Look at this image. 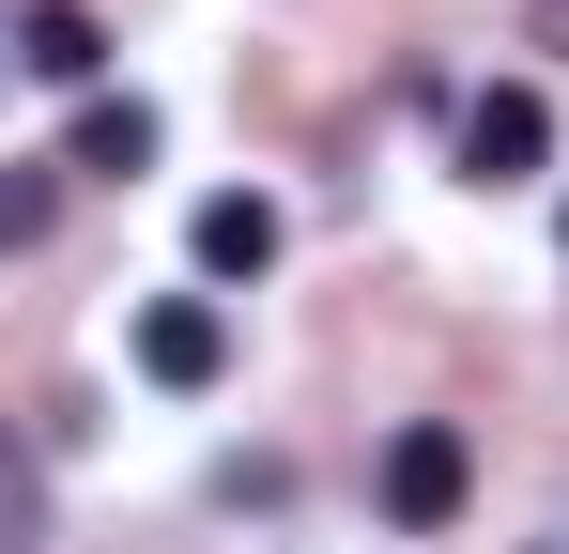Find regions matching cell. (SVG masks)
Wrapping results in <instances>:
<instances>
[{
  "label": "cell",
  "mask_w": 569,
  "mask_h": 554,
  "mask_svg": "<svg viewBox=\"0 0 569 554\" xmlns=\"http://www.w3.org/2000/svg\"><path fill=\"white\" fill-rule=\"evenodd\" d=\"M539 155H555V108H539V78H492L462 108V170L477 185H539Z\"/></svg>",
  "instance_id": "cell-2"
},
{
  "label": "cell",
  "mask_w": 569,
  "mask_h": 554,
  "mask_svg": "<svg viewBox=\"0 0 569 554\" xmlns=\"http://www.w3.org/2000/svg\"><path fill=\"white\" fill-rule=\"evenodd\" d=\"M523 47H555V62H569V0H539V16H523Z\"/></svg>",
  "instance_id": "cell-8"
},
{
  "label": "cell",
  "mask_w": 569,
  "mask_h": 554,
  "mask_svg": "<svg viewBox=\"0 0 569 554\" xmlns=\"http://www.w3.org/2000/svg\"><path fill=\"white\" fill-rule=\"evenodd\" d=\"M139 369H154L170 400H200V385L231 369V324H216L200 293H154V308H139Z\"/></svg>",
  "instance_id": "cell-3"
},
{
  "label": "cell",
  "mask_w": 569,
  "mask_h": 554,
  "mask_svg": "<svg viewBox=\"0 0 569 554\" xmlns=\"http://www.w3.org/2000/svg\"><path fill=\"white\" fill-rule=\"evenodd\" d=\"M462 493H477V462H462V432H447V416H416V432L385 447V524H400V540L462 524Z\"/></svg>",
  "instance_id": "cell-1"
},
{
  "label": "cell",
  "mask_w": 569,
  "mask_h": 554,
  "mask_svg": "<svg viewBox=\"0 0 569 554\" xmlns=\"http://www.w3.org/2000/svg\"><path fill=\"white\" fill-rule=\"evenodd\" d=\"M93 62H108V31L78 16V0H31V16H16V78H62V92H78Z\"/></svg>",
  "instance_id": "cell-5"
},
{
  "label": "cell",
  "mask_w": 569,
  "mask_h": 554,
  "mask_svg": "<svg viewBox=\"0 0 569 554\" xmlns=\"http://www.w3.org/2000/svg\"><path fill=\"white\" fill-rule=\"evenodd\" d=\"M539 554H555V540H539Z\"/></svg>",
  "instance_id": "cell-9"
},
{
  "label": "cell",
  "mask_w": 569,
  "mask_h": 554,
  "mask_svg": "<svg viewBox=\"0 0 569 554\" xmlns=\"http://www.w3.org/2000/svg\"><path fill=\"white\" fill-rule=\"evenodd\" d=\"M186 247H200V277H262V263H278V200H262V185H216Z\"/></svg>",
  "instance_id": "cell-4"
},
{
  "label": "cell",
  "mask_w": 569,
  "mask_h": 554,
  "mask_svg": "<svg viewBox=\"0 0 569 554\" xmlns=\"http://www.w3.org/2000/svg\"><path fill=\"white\" fill-rule=\"evenodd\" d=\"M62 170H78V155H16V185H0V247H47V216H62Z\"/></svg>",
  "instance_id": "cell-7"
},
{
  "label": "cell",
  "mask_w": 569,
  "mask_h": 554,
  "mask_svg": "<svg viewBox=\"0 0 569 554\" xmlns=\"http://www.w3.org/2000/svg\"><path fill=\"white\" fill-rule=\"evenodd\" d=\"M78 170H93V185L154 170V108H139V92H108V108H78Z\"/></svg>",
  "instance_id": "cell-6"
}]
</instances>
